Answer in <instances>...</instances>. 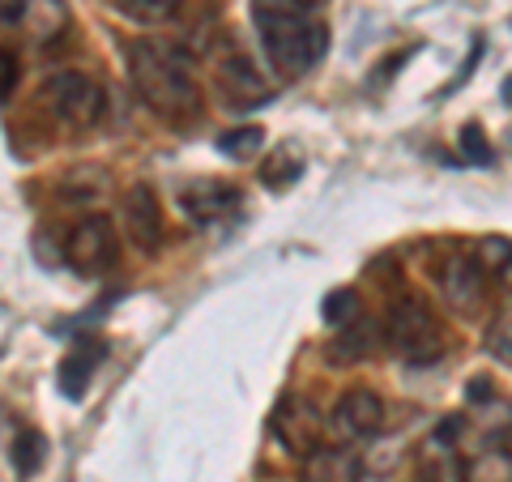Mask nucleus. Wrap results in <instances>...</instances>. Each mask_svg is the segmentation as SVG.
Segmentation results:
<instances>
[{
	"instance_id": "obj_14",
	"label": "nucleus",
	"mask_w": 512,
	"mask_h": 482,
	"mask_svg": "<svg viewBox=\"0 0 512 482\" xmlns=\"http://www.w3.org/2000/svg\"><path fill=\"white\" fill-rule=\"evenodd\" d=\"M376 346H389L380 337V329H376V320H355L338 342H333V363H355V359H367V355H376Z\"/></svg>"
},
{
	"instance_id": "obj_10",
	"label": "nucleus",
	"mask_w": 512,
	"mask_h": 482,
	"mask_svg": "<svg viewBox=\"0 0 512 482\" xmlns=\"http://www.w3.org/2000/svg\"><path fill=\"white\" fill-rule=\"evenodd\" d=\"M124 231L141 252H154L158 235H163V218H158V197L150 184H133L124 192Z\"/></svg>"
},
{
	"instance_id": "obj_24",
	"label": "nucleus",
	"mask_w": 512,
	"mask_h": 482,
	"mask_svg": "<svg viewBox=\"0 0 512 482\" xmlns=\"http://www.w3.org/2000/svg\"><path fill=\"white\" fill-rule=\"evenodd\" d=\"M500 94H504V103L512 107V77H508V82H504V90H500Z\"/></svg>"
},
{
	"instance_id": "obj_12",
	"label": "nucleus",
	"mask_w": 512,
	"mask_h": 482,
	"mask_svg": "<svg viewBox=\"0 0 512 482\" xmlns=\"http://www.w3.org/2000/svg\"><path fill=\"white\" fill-rule=\"evenodd\" d=\"M103 359H107V346L99 342V337H86V342H77L69 355L60 359V393L64 397H82Z\"/></svg>"
},
{
	"instance_id": "obj_9",
	"label": "nucleus",
	"mask_w": 512,
	"mask_h": 482,
	"mask_svg": "<svg viewBox=\"0 0 512 482\" xmlns=\"http://www.w3.org/2000/svg\"><path fill=\"white\" fill-rule=\"evenodd\" d=\"M320 414L308 406L303 397H291V401H282L278 414H274V436L291 448V453H316L320 448Z\"/></svg>"
},
{
	"instance_id": "obj_22",
	"label": "nucleus",
	"mask_w": 512,
	"mask_h": 482,
	"mask_svg": "<svg viewBox=\"0 0 512 482\" xmlns=\"http://www.w3.org/2000/svg\"><path fill=\"white\" fill-rule=\"evenodd\" d=\"M487 350H491V355L500 359V363L512 367V312H504V316L487 329Z\"/></svg>"
},
{
	"instance_id": "obj_20",
	"label": "nucleus",
	"mask_w": 512,
	"mask_h": 482,
	"mask_svg": "<svg viewBox=\"0 0 512 482\" xmlns=\"http://www.w3.org/2000/svg\"><path fill=\"white\" fill-rule=\"evenodd\" d=\"M320 316H325L329 325H350V320L359 316V291H350V286H342V291H329L325 303H320Z\"/></svg>"
},
{
	"instance_id": "obj_4",
	"label": "nucleus",
	"mask_w": 512,
	"mask_h": 482,
	"mask_svg": "<svg viewBox=\"0 0 512 482\" xmlns=\"http://www.w3.org/2000/svg\"><path fill=\"white\" fill-rule=\"evenodd\" d=\"M43 99L52 103V111L64 120V124H73V128H86L99 120V111H103V90L94 77L86 73H56V77H47V86H43Z\"/></svg>"
},
{
	"instance_id": "obj_3",
	"label": "nucleus",
	"mask_w": 512,
	"mask_h": 482,
	"mask_svg": "<svg viewBox=\"0 0 512 482\" xmlns=\"http://www.w3.org/2000/svg\"><path fill=\"white\" fill-rule=\"evenodd\" d=\"M384 342L406 363H431L444 355V325L423 299H402V303H393V312H389Z\"/></svg>"
},
{
	"instance_id": "obj_16",
	"label": "nucleus",
	"mask_w": 512,
	"mask_h": 482,
	"mask_svg": "<svg viewBox=\"0 0 512 482\" xmlns=\"http://www.w3.org/2000/svg\"><path fill=\"white\" fill-rule=\"evenodd\" d=\"M461 482H512V453L508 448H487L466 461Z\"/></svg>"
},
{
	"instance_id": "obj_1",
	"label": "nucleus",
	"mask_w": 512,
	"mask_h": 482,
	"mask_svg": "<svg viewBox=\"0 0 512 482\" xmlns=\"http://www.w3.org/2000/svg\"><path fill=\"white\" fill-rule=\"evenodd\" d=\"M252 22L261 30L269 64L282 77L312 73L329 47V26L303 0H252Z\"/></svg>"
},
{
	"instance_id": "obj_8",
	"label": "nucleus",
	"mask_w": 512,
	"mask_h": 482,
	"mask_svg": "<svg viewBox=\"0 0 512 482\" xmlns=\"http://www.w3.org/2000/svg\"><path fill=\"white\" fill-rule=\"evenodd\" d=\"M440 291L457 312L474 316L487 299V273L478 269L474 256H453V261H444V269H440Z\"/></svg>"
},
{
	"instance_id": "obj_25",
	"label": "nucleus",
	"mask_w": 512,
	"mask_h": 482,
	"mask_svg": "<svg viewBox=\"0 0 512 482\" xmlns=\"http://www.w3.org/2000/svg\"><path fill=\"white\" fill-rule=\"evenodd\" d=\"M303 5H308V9H312V13H316V9H320V5H325V0H303Z\"/></svg>"
},
{
	"instance_id": "obj_13",
	"label": "nucleus",
	"mask_w": 512,
	"mask_h": 482,
	"mask_svg": "<svg viewBox=\"0 0 512 482\" xmlns=\"http://www.w3.org/2000/svg\"><path fill=\"white\" fill-rule=\"evenodd\" d=\"M218 86H222V94H227L231 103H239V107H248V103H256V99H269V86L261 82V73L252 69V60H248V56L222 60Z\"/></svg>"
},
{
	"instance_id": "obj_21",
	"label": "nucleus",
	"mask_w": 512,
	"mask_h": 482,
	"mask_svg": "<svg viewBox=\"0 0 512 482\" xmlns=\"http://www.w3.org/2000/svg\"><path fill=\"white\" fill-rule=\"evenodd\" d=\"M461 158H466V163H478V167H487V163H495V150L487 146V137H483V128L478 124H466L461 128Z\"/></svg>"
},
{
	"instance_id": "obj_6",
	"label": "nucleus",
	"mask_w": 512,
	"mask_h": 482,
	"mask_svg": "<svg viewBox=\"0 0 512 482\" xmlns=\"http://www.w3.org/2000/svg\"><path fill=\"white\" fill-rule=\"evenodd\" d=\"M239 188L235 184H222V180H192L180 192V205H184V218H192L197 227H214V222L231 218L239 210Z\"/></svg>"
},
{
	"instance_id": "obj_18",
	"label": "nucleus",
	"mask_w": 512,
	"mask_h": 482,
	"mask_svg": "<svg viewBox=\"0 0 512 482\" xmlns=\"http://www.w3.org/2000/svg\"><path fill=\"white\" fill-rule=\"evenodd\" d=\"M43 457H47V440L39 436V431H22V436L13 440V470H18L22 478L39 474Z\"/></svg>"
},
{
	"instance_id": "obj_7",
	"label": "nucleus",
	"mask_w": 512,
	"mask_h": 482,
	"mask_svg": "<svg viewBox=\"0 0 512 482\" xmlns=\"http://www.w3.org/2000/svg\"><path fill=\"white\" fill-rule=\"evenodd\" d=\"M333 427L346 440H372L384 431V401L372 389H350L338 406H333Z\"/></svg>"
},
{
	"instance_id": "obj_17",
	"label": "nucleus",
	"mask_w": 512,
	"mask_h": 482,
	"mask_svg": "<svg viewBox=\"0 0 512 482\" xmlns=\"http://www.w3.org/2000/svg\"><path fill=\"white\" fill-rule=\"evenodd\" d=\"M265 146V128L261 124H239L231 128V133H222L218 137V150L231 158V163H252L256 154H261Z\"/></svg>"
},
{
	"instance_id": "obj_5",
	"label": "nucleus",
	"mask_w": 512,
	"mask_h": 482,
	"mask_svg": "<svg viewBox=\"0 0 512 482\" xmlns=\"http://www.w3.org/2000/svg\"><path fill=\"white\" fill-rule=\"evenodd\" d=\"M69 265L77 273H107L116 265V227H111V218L103 214H90L86 222H77L73 235H69Z\"/></svg>"
},
{
	"instance_id": "obj_2",
	"label": "nucleus",
	"mask_w": 512,
	"mask_h": 482,
	"mask_svg": "<svg viewBox=\"0 0 512 482\" xmlns=\"http://www.w3.org/2000/svg\"><path fill=\"white\" fill-rule=\"evenodd\" d=\"M128 77L141 94V103L154 107L158 116H192L201 103L197 82H192V69H188V56L175 52L171 43L163 39H137L128 47Z\"/></svg>"
},
{
	"instance_id": "obj_23",
	"label": "nucleus",
	"mask_w": 512,
	"mask_h": 482,
	"mask_svg": "<svg viewBox=\"0 0 512 482\" xmlns=\"http://www.w3.org/2000/svg\"><path fill=\"white\" fill-rule=\"evenodd\" d=\"M120 5L133 13V18H167L180 0H120Z\"/></svg>"
},
{
	"instance_id": "obj_15",
	"label": "nucleus",
	"mask_w": 512,
	"mask_h": 482,
	"mask_svg": "<svg viewBox=\"0 0 512 482\" xmlns=\"http://www.w3.org/2000/svg\"><path fill=\"white\" fill-rule=\"evenodd\" d=\"M474 261H478V269H483L487 278L512 286V239H504V235L478 239V244H474Z\"/></svg>"
},
{
	"instance_id": "obj_19",
	"label": "nucleus",
	"mask_w": 512,
	"mask_h": 482,
	"mask_svg": "<svg viewBox=\"0 0 512 482\" xmlns=\"http://www.w3.org/2000/svg\"><path fill=\"white\" fill-rule=\"evenodd\" d=\"M299 167H303V163H299V154H295L291 146H278L274 154H269V163H265L261 175H265V184H269V188H286V184H295V180H299Z\"/></svg>"
},
{
	"instance_id": "obj_11",
	"label": "nucleus",
	"mask_w": 512,
	"mask_h": 482,
	"mask_svg": "<svg viewBox=\"0 0 512 482\" xmlns=\"http://www.w3.org/2000/svg\"><path fill=\"white\" fill-rule=\"evenodd\" d=\"M303 482H359L363 478V461L355 448L342 444H320L316 453L303 457Z\"/></svg>"
}]
</instances>
